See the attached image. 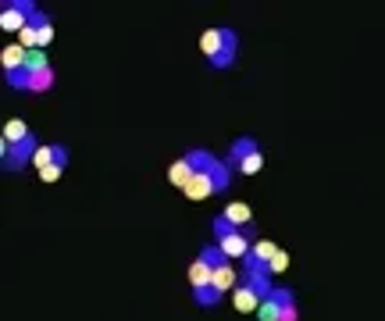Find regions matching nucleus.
Returning a JSON list of instances; mask_svg holds the SVG:
<instances>
[{
    "mask_svg": "<svg viewBox=\"0 0 385 321\" xmlns=\"http://www.w3.org/2000/svg\"><path fill=\"white\" fill-rule=\"evenodd\" d=\"M210 232H214V243H218V240H225V235L239 232V225H232V222L225 218V214L218 211V214H214V218H210Z\"/></svg>",
    "mask_w": 385,
    "mask_h": 321,
    "instance_id": "nucleus-17",
    "label": "nucleus"
},
{
    "mask_svg": "<svg viewBox=\"0 0 385 321\" xmlns=\"http://www.w3.org/2000/svg\"><path fill=\"white\" fill-rule=\"evenodd\" d=\"M257 321H299L296 293L289 286H275L271 296H264L261 311H257Z\"/></svg>",
    "mask_w": 385,
    "mask_h": 321,
    "instance_id": "nucleus-2",
    "label": "nucleus"
},
{
    "mask_svg": "<svg viewBox=\"0 0 385 321\" xmlns=\"http://www.w3.org/2000/svg\"><path fill=\"white\" fill-rule=\"evenodd\" d=\"M189 296H192V304H197V307H218L221 300H225V293L214 286V282L204 286V289H189Z\"/></svg>",
    "mask_w": 385,
    "mask_h": 321,
    "instance_id": "nucleus-11",
    "label": "nucleus"
},
{
    "mask_svg": "<svg viewBox=\"0 0 385 321\" xmlns=\"http://www.w3.org/2000/svg\"><path fill=\"white\" fill-rule=\"evenodd\" d=\"M189 200H207L210 193H218V186H214V179H210V171H200V175H192L189 179V186L182 189Z\"/></svg>",
    "mask_w": 385,
    "mask_h": 321,
    "instance_id": "nucleus-8",
    "label": "nucleus"
},
{
    "mask_svg": "<svg viewBox=\"0 0 385 321\" xmlns=\"http://www.w3.org/2000/svg\"><path fill=\"white\" fill-rule=\"evenodd\" d=\"M50 39H54V14L39 8V11L29 18V26L18 32V43H21L26 50H47Z\"/></svg>",
    "mask_w": 385,
    "mask_h": 321,
    "instance_id": "nucleus-5",
    "label": "nucleus"
},
{
    "mask_svg": "<svg viewBox=\"0 0 385 321\" xmlns=\"http://www.w3.org/2000/svg\"><path fill=\"white\" fill-rule=\"evenodd\" d=\"M39 136L29 133L26 139H18V143H0V164H4V171H21V168H29L36 161V150H39Z\"/></svg>",
    "mask_w": 385,
    "mask_h": 321,
    "instance_id": "nucleus-4",
    "label": "nucleus"
},
{
    "mask_svg": "<svg viewBox=\"0 0 385 321\" xmlns=\"http://www.w3.org/2000/svg\"><path fill=\"white\" fill-rule=\"evenodd\" d=\"M257 154H264L261 139H257V136H235L232 146L225 150V161H228L232 168H239L243 161H250V157H257Z\"/></svg>",
    "mask_w": 385,
    "mask_h": 321,
    "instance_id": "nucleus-7",
    "label": "nucleus"
},
{
    "mask_svg": "<svg viewBox=\"0 0 385 321\" xmlns=\"http://www.w3.org/2000/svg\"><path fill=\"white\" fill-rule=\"evenodd\" d=\"M36 11H39L36 0H4V4H0V29L4 32H21Z\"/></svg>",
    "mask_w": 385,
    "mask_h": 321,
    "instance_id": "nucleus-6",
    "label": "nucleus"
},
{
    "mask_svg": "<svg viewBox=\"0 0 385 321\" xmlns=\"http://www.w3.org/2000/svg\"><path fill=\"white\" fill-rule=\"evenodd\" d=\"M214 286H218L221 293H232L235 286H239V275H235L232 261H225L221 268H214Z\"/></svg>",
    "mask_w": 385,
    "mask_h": 321,
    "instance_id": "nucleus-14",
    "label": "nucleus"
},
{
    "mask_svg": "<svg viewBox=\"0 0 385 321\" xmlns=\"http://www.w3.org/2000/svg\"><path fill=\"white\" fill-rule=\"evenodd\" d=\"M200 50L207 57L210 72H225L235 64V57H239V32L232 26H207L200 36Z\"/></svg>",
    "mask_w": 385,
    "mask_h": 321,
    "instance_id": "nucleus-1",
    "label": "nucleus"
},
{
    "mask_svg": "<svg viewBox=\"0 0 385 321\" xmlns=\"http://www.w3.org/2000/svg\"><path fill=\"white\" fill-rule=\"evenodd\" d=\"M192 175H197V171H192V168H189V161H186V157H179L175 164H171V168H168V182H171V186H179V189H186Z\"/></svg>",
    "mask_w": 385,
    "mask_h": 321,
    "instance_id": "nucleus-13",
    "label": "nucleus"
},
{
    "mask_svg": "<svg viewBox=\"0 0 385 321\" xmlns=\"http://www.w3.org/2000/svg\"><path fill=\"white\" fill-rule=\"evenodd\" d=\"M26 57H29V50L21 47V43H11V47H4V75L26 68Z\"/></svg>",
    "mask_w": 385,
    "mask_h": 321,
    "instance_id": "nucleus-15",
    "label": "nucleus"
},
{
    "mask_svg": "<svg viewBox=\"0 0 385 321\" xmlns=\"http://www.w3.org/2000/svg\"><path fill=\"white\" fill-rule=\"evenodd\" d=\"M68 157H72V150L64 146V143H43V146L36 150L32 168L39 171L43 182H57V179L64 175V168H68Z\"/></svg>",
    "mask_w": 385,
    "mask_h": 321,
    "instance_id": "nucleus-3",
    "label": "nucleus"
},
{
    "mask_svg": "<svg viewBox=\"0 0 385 321\" xmlns=\"http://www.w3.org/2000/svg\"><path fill=\"white\" fill-rule=\"evenodd\" d=\"M29 133H32V128L21 121V118H11V121L4 125V139H0V143H18V139H26Z\"/></svg>",
    "mask_w": 385,
    "mask_h": 321,
    "instance_id": "nucleus-16",
    "label": "nucleus"
},
{
    "mask_svg": "<svg viewBox=\"0 0 385 321\" xmlns=\"http://www.w3.org/2000/svg\"><path fill=\"white\" fill-rule=\"evenodd\" d=\"M210 282H214V264L204 261V257L197 253V261L189 264V289H204V286H210Z\"/></svg>",
    "mask_w": 385,
    "mask_h": 321,
    "instance_id": "nucleus-9",
    "label": "nucleus"
},
{
    "mask_svg": "<svg viewBox=\"0 0 385 321\" xmlns=\"http://www.w3.org/2000/svg\"><path fill=\"white\" fill-rule=\"evenodd\" d=\"M182 157L189 161V168L197 171V175H200V171H210V168H214V161H218V157H214L210 150H204V146H192V150H186Z\"/></svg>",
    "mask_w": 385,
    "mask_h": 321,
    "instance_id": "nucleus-10",
    "label": "nucleus"
},
{
    "mask_svg": "<svg viewBox=\"0 0 385 321\" xmlns=\"http://www.w3.org/2000/svg\"><path fill=\"white\" fill-rule=\"evenodd\" d=\"M225 218L232 222V225H239V228H246V225H253V214H250V207L243 204V200H232V204H225Z\"/></svg>",
    "mask_w": 385,
    "mask_h": 321,
    "instance_id": "nucleus-12",
    "label": "nucleus"
},
{
    "mask_svg": "<svg viewBox=\"0 0 385 321\" xmlns=\"http://www.w3.org/2000/svg\"><path fill=\"white\" fill-rule=\"evenodd\" d=\"M286 268H289V253H286V250H278V253L271 257L268 271H271V275H278V271H286Z\"/></svg>",
    "mask_w": 385,
    "mask_h": 321,
    "instance_id": "nucleus-18",
    "label": "nucleus"
}]
</instances>
